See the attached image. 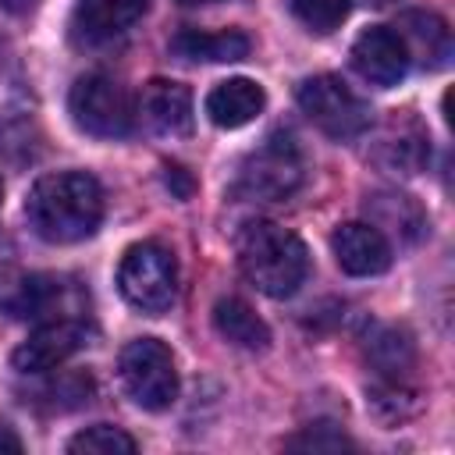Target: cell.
Here are the masks:
<instances>
[{
	"mask_svg": "<svg viewBox=\"0 0 455 455\" xmlns=\"http://www.w3.org/2000/svg\"><path fill=\"white\" fill-rule=\"evenodd\" d=\"M171 50L181 60H210V64H231L249 57L252 43L245 32L238 28H224V32H203V28H181L171 39Z\"/></svg>",
	"mask_w": 455,
	"mask_h": 455,
	"instance_id": "obj_18",
	"label": "cell"
},
{
	"mask_svg": "<svg viewBox=\"0 0 455 455\" xmlns=\"http://www.w3.org/2000/svg\"><path fill=\"white\" fill-rule=\"evenodd\" d=\"M352 64L355 71L377 85V89H391L405 78L409 71V53L398 39L395 28L387 25H370L366 32H359V39L352 43Z\"/></svg>",
	"mask_w": 455,
	"mask_h": 455,
	"instance_id": "obj_11",
	"label": "cell"
},
{
	"mask_svg": "<svg viewBox=\"0 0 455 455\" xmlns=\"http://www.w3.org/2000/svg\"><path fill=\"white\" fill-rule=\"evenodd\" d=\"M21 448H25V444H21V437L14 434V427L0 419V455H4V451H11V455H18Z\"/></svg>",
	"mask_w": 455,
	"mask_h": 455,
	"instance_id": "obj_25",
	"label": "cell"
},
{
	"mask_svg": "<svg viewBox=\"0 0 455 455\" xmlns=\"http://www.w3.org/2000/svg\"><path fill=\"white\" fill-rule=\"evenodd\" d=\"M0 199H4V185H0Z\"/></svg>",
	"mask_w": 455,
	"mask_h": 455,
	"instance_id": "obj_29",
	"label": "cell"
},
{
	"mask_svg": "<svg viewBox=\"0 0 455 455\" xmlns=\"http://www.w3.org/2000/svg\"><path fill=\"white\" fill-rule=\"evenodd\" d=\"M263 103H267V92L252 78H228L210 89L206 114L217 128H242L263 110Z\"/></svg>",
	"mask_w": 455,
	"mask_h": 455,
	"instance_id": "obj_17",
	"label": "cell"
},
{
	"mask_svg": "<svg viewBox=\"0 0 455 455\" xmlns=\"http://www.w3.org/2000/svg\"><path fill=\"white\" fill-rule=\"evenodd\" d=\"M235 256L249 284L270 299H288L309 274V252L302 238L274 220H249L235 238Z\"/></svg>",
	"mask_w": 455,
	"mask_h": 455,
	"instance_id": "obj_2",
	"label": "cell"
},
{
	"mask_svg": "<svg viewBox=\"0 0 455 455\" xmlns=\"http://www.w3.org/2000/svg\"><path fill=\"white\" fill-rule=\"evenodd\" d=\"M359 4H366V7H391L395 0H359Z\"/></svg>",
	"mask_w": 455,
	"mask_h": 455,
	"instance_id": "obj_27",
	"label": "cell"
},
{
	"mask_svg": "<svg viewBox=\"0 0 455 455\" xmlns=\"http://www.w3.org/2000/svg\"><path fill=\"white\" fill-rule=\"evenodd\" d=\"M39 7V0H0V11L7 14H32Z\"/></svg>",
	"mask_w": 455,
	"mask_h": 455,
	"instance_id": "obj_26",
	"label": "cell"
},
{
	"mask_svg": "<svg viewBox=\"0 0 455 455\" xmlns=\"http://www.w3.org/2000/svg\"><path fill=\"white\" fill-rule=\"evenodd\" d=\"M164 171H167V174H164V178H167V185H171V188H174L181 199H188V196H192V178L185 174V167H178V164H167Z\"/></svg>",
	"mask_w": 455,
	"mask_h": 455,
	"instance_id": "obj_24",
	"label": "cell"
},
{
	"mask_svg": "<svg viewBox=\"0 0 455 455\" xmlns=\"http://www.w3.org/2000/svg\"><path fill=\"white\" fill-rule=\"evenodd\" d=\"M409 60H416L419 68L427 71H437V68H448L451 60V32H448V21L430 14V11H405L395 25Z\"/></svg>",
	"mask_w": 455,
	"mask_h": 455,
	"instance_id": "obj_13",
	"label": "cell"
},
{
	"mask_svg": "<svg viewBox=\"0 0 455 455\" xmlns=\"http://www.w3.org/2000/svg\"><path fill=\"white\" fill-rule=\"evenodd\" d=\"M366 156L384 171V174H398V178H412L427 167L430 160V135L423 128V121L409 110H395L384 124L373 128L370 135V149Z\"/></svg>",
	"mask_w": 455,
	"mask_h": 455,
	"instance_id": "obj_9",
	"label": "cell"
},
{
	"mask_svg": "<svg viewBox=\"0 0 455 455\" xmlns=\"http://www.w3.org/2000/svg\"><path fill=\"white\" fill-rule=\"evenodd\" d=\"M117 284L135 309L164 313L178 295V263L160 242H139L121 256Z\"/></svg>",
	"mask_w": 455,
	"mask_h": 455,
	"instance_id": "obj_5",
	"label": "cell"
},
{
	"mask_svg": "<svg viewBox=\"0 0 455 455\" xmlns=\"http://www.w3.org/2000/svg\"><path fill=\"white\" fill-rule=\"evenodd\" d=\"M139 444H135V437L132 434H124L121 427H110V423H96V427H89V430H78L71 441H68V451L71 455H117V451H124V455H132Z\"/></svg>",
	"mask_w": 455,
	"mask_h": 455,
	"instance_id": "obj_21",
	"label": "cell"
},
{
	"mask_svg": "<svg viewBox=\"0 0 455 455\" xmlns=\"http://www.w3.org/2000/svg\"><path fill=\"white\" fill-rule=\"evenodd\" d=\"M366 359L380 380H405L416 366V341L405 327L377 323L366 338Z\"/></svg>",
	"mask_w": 455,
	"mask_h": 455,
	"instance_id": "obj_19",
	"label": "cell"
},
{
	"mask_svg": "<svg viewBox=\"0 0 455 455\" xmlns=\"http://www.w3.org/2000/svg\"><path fill=\"white\" fill-rule=\"evenodd\" d=\"M71 121L96 139H124L135 128V103L110 75H82L68 92Z\"/></svg>",
	"mask_w": 455,
	"mask_h": 455,
	"instance_id": "obj_4",
	"label": "cell"
},
{
	"mask_svg": "<svg viewBox=\"0 0 455 455\" xmlns=\"http://www.w3.org/2000/svg\"><path fill=\"white\" fill-rule=\"evenodd\" d=\"M334 259L352 277H370L391 267V242L366 220H348L331 235Z\"/></svg>",
	"mask_w": 455,
	"mask_h": 455,
	"instance_id": "obj_12",
	"label": "cell"
},
{
	"mask_svg": "<svg viewBox=\"0 0 455 455\" xmlns=\"http://www.w3.org/2000/svg\"><path fill=\"white\" fill-rule=\"evenodd\" d=\"M291 11H295V18H299L309 32L327 36V32H334V28L348 18L352 0H291Z\"/></svg>",
	"mask_w": 455,
	"mask_h": 455,
	"instance_id": "obj_22",
	"label": "cell"
},
{
	"mask_svg": "<svg viewBox=\"0 0 455 455\" xmlns=\"http://www.w3.org/2000/svg\"><path fill=\"white\" fill-rule=\"evenodd\" d=\"M146 7L149 0H78L71 25L82 43H110L114 36L128 32Z\"/></svg>",
	"mask_w": 455,
	"mask_h": 455,
	"instance_id": "obj_16",
	"label": "cell"
},
{
	"mask_svg": "<svg viewBox=\"0 0 455 455\" xmlns=\"http://www.w3.org/2000/svg\"><path fill=\"white\" fill-rule=\"evenodd\" d=\"M213 327H217V334H220L224 341H231V345H238V348H245V352H263V348L270 345L267 323H263V320L252 313V306L242 302V299H220V302L213 306Z\"/></svg>",
	"mask_w": 455,
	"mask_h": 455,
	"instance_id": "obj_20",
	"label": "cell"
},
{
	"mask_svg": "<svg viewBox=\"0 0 455 455\" xmlns=\"http://www.w3.org/2000/svg\"><path fill=\"white\" fill-rule=\"evenodd\" d=\"M178 4H185V7H199V4H217V0H178Z\"/></svg>",
	"mask_w": 455,
	"mask_h": 455,
	"instance_id": "obj_28",
	"label": "cell"
},
{
	"mask_svg": "<svg viewBox=\"0 0 455 455\" xmlns=\"http://www.w3.org/2000/svg\"><path fill=\"white\" fill-rule=\"evenodd\" d=\"M302 114L331 139H355L370 128V107L366 100L348 89L338 75H313L295 92Z\"/></svg>",
	"mask_w": 455,
	"mask_h": 455,
	"instance_id": "obj_7",
	"label": "cell"
},
{
	"mask_svg": "<svg viewBox=\"0 0 455 455\" xmlns=\"http://www.w3.org/2000/svg\"><path fill=\"white\" fill-rule=\"evenodd\" d=\"M135 114H142V121L156 135H188L192 132V92L181 82L153 78L146 82Z\"/></svg>",
	"mask_w": 455,
	"mask_h": 455,
	"instance_id": "obj_14",
	"label": "cell"
},
{
	"mask_svg": "<svg viewBox=\"0 0 455 455\" xmlns=\"http://www.w3.org/2000/svg\"><path fill=\"white\" fill-rule=\"evenodd\" d=\"M117 377L124 395L149 409L160 412L178 398V370H174V355L164 341L156 338H135L121 348L117 355Z\"/></svg>",
	"mask_w": 455,
	"mask_h": 455,
	"instance_id": "obj_3",
	"label": "cell"
},
{
	"mask_svg": "<svg viewBox=\"0 0 455 455\" xmlns=\"http://www.w3.org/2000/svg\"><path fill=\"white\" fill-rule=\"evenodd\" d=\"M89 334H92V327H89V320L82 313L43 320L36 327V334L14 348L11 363L21 373H53L60 363H68L78 348L89 345Z\"/></svg>",
	"mask_w": 455,
	"mask_h": 455,
	"instance_id": "obj_10",
	"label": "cell"
},
{
	"mask_svg": "<svg viewBox=\"0 0 455 455\" xmlns=\"http://www.w3.org/2000/svg\"><path fill=\"white\" fill-rule=\"evenodd\" d=\"M25 217L43 242L68 245L89 238L103 220V188L85 171H57L32 185Z\"/></svg>",
	"mask_w": 455,
	"mask_h": 455,
	"instance_id": "obj_1",
	"label": "cell"
},
{
	"mask_svg": "<svg viewBox=\"0 0 455 455\" xmlns=\"http://www.w3.org/2000/svg\"><path fill=\"white\" fill-rule=\"evenodd\" d=\"M306 174V160L295 146L291 135L277 132L270 135L259 149H252L242 167H238V192L245 199H259V203H277L288 199Z\"/></svg>",
	"mask_w": 455,
	"mask_h": 455,
	"instance_id": "obj_6",
	"label": "cell"
},
{
	"mask_svg": "<svg viewBox=\"0 0 455 455\" xmlns=\"http://www.w3.org/2000/svg\"><path fill=\"white\" fill-rule=\"evenodd\" d=\"M284 448H299V451H355V441L345 437L331 423H316V427H306L302 434L288 437Z\"/></svg>",
	"mask_w": 455,
	"mask_h": 455,
	"instance_id": "obj_23",
	"label": "cell"
},
{
	"mask_svg": "<svg viewBox=\"0 0 455 455\" xmlns=\"http://www.w3.org/2000/svg\"><path fill=\"white\" fill-rule=\"evenodd\" d=\"M366 224H373L387 242H398V245H416L427 235V213L405 192L366 196Z\"/></svg>",
	"mask_w": 455,
	"mask_h": 455,
	"instance_id": "obj_15",
	"label": "cell"
},
{
	"mask_svg": "<svg viewBox=\"0 0 455 455\" xmlns=\"http://www.w3.org/2000/svg\"><path fill=\"white\" fill-rule=\"evenodd\" d=\"M78 299H82V291L53 274H25V270L0 274V313H7L14 320L43 323V320L85 313V309H78Z\"/></svg>",
	"mask_w": 455,
	"mask_h": 455,
	"instance_id": "obj_8",
	"label": "cell"
}]
</instances>
